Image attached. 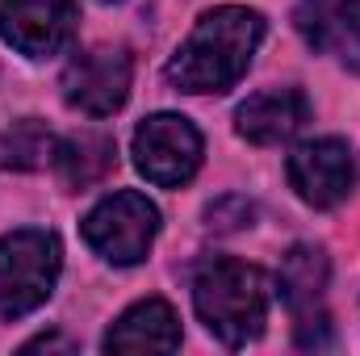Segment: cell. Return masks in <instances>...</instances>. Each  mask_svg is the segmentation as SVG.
Returning a JSON list of instances; mask_svg holds the SVG:
<instances>
[{"instance_id": "obj_8", "label": "cell", "mask_w": 360, "mask_h": 356, "mask_svg": "<svg viewBox=\"0 0 360 356\" xmlns=\"http://www.w3.org/2000/svg\"><path fill=\"white\" fill-rule=\"evenodd\" d=\"M285 172H289L293 193L306 205L331 210L352 193V151L340 139H314V143H302L289 155Z\"/></svg>"}, {"instance_id": "obj_6", "label": "cell", "mask_w": 360, "mask_h": 356, "mask_svg": "<svg viewBox=\"0 0 360 356\" xmlns=\"http://www.w3.org/2000/svg\"><path fill=\"white\" fill-rule=\"evenodd\" d=\"M76 0H0V38L30 59H51L76 38Z\"/></svg>"}, {"instance_id": "obj_11", "label": "cell", "mask_w": 360, "mask_h": 356, "mask_svg": "<svg viewBox=\"0 0 360 356\" xmlns=\"http://www.w3.org/2000/svg\"><path fill=\"white\" fill-rule=\"evenodd\" d=\"M113 164H117V147L101 130H84V134L55 143V172L68 189H89L96 180H105Z\"/></svg>"}, {"instance_id": "obj_14", "label": "cell", "mask_w": 360, "mask_h": 356, "mask_svg": "<svg viewBox=\"0 0 360 356\" xmlns=\"http://www.w3.org/2000/svg\"><path fill=\"white\" fill-rule=\"evenodd\" d=\"M46 160H55V134L38 117H21L0 134V164L13 172H34Z\"/></svg>"}, {"instance_id": "obj_5", "label": "cell", "mask_w": 360, "mask_h": 356, "mask_svg": "<svg viewBox=\"0 0 360 356\" xmlns=\"http://www.w3.org/2000/svg\"><path fill=\"white\" fill-rule=\"evenodd\" d=\"M201 164V134L180 113H155L134 130V168L160 189H180Z\"/></svg>"}, {"instance_id": "obj_2", "label": "cell", "mask_w": 360, "mask_h": 356, "mask_svg": "<svg viewBox=\"0 0 360 356\" xmlns=\"http://www.w3.org/2000/svg\"><path fill=\"white\" fill-rule=\"evenodd\" d=\"M193 306L214 340L226 348H243L264 331L269 319V276L256 265L210 256L193 276Z\"/></svg>"}, {"instance_id": "obj_13", "label": "cell", "mask_w": 360, "mask_h": 356, "mask_svg": "<svg viewBox=\"0 0 360 356\" xmlns=\"http://www.w3.org/2000/svg\"><path fill=\"white\" fill-rule=\"evenodd\" d=\"M360 0H302L297 4V30L306 34L310 46L335 51L352 30H356Z\"/></svg>"}, {"instance_id": "obj_17", "label": "cell", "mask_w": 360, "mask_h": 356, "mask_svg": "<svg viewBox=\"0 0 360 356\" xmlns=\"http://www.w3.org/2000/svg\"><path fill=\"white\" fill-rule=\"evenodd\" d=\"M34 348H72V344L59 340V336H42V340H30V344H25V352H34Z\"/></svg>"}, {"instance_id": "obj_18", "label": "cell", "mask_w": 360, "mask_h": 356, "mask_svg": "<svg viewBox=\"0 0 360 356\" xmlns=\"http://www.w3.org/2000/svg\"><path fill=\"white\" fill-rule=\"evenodd\" d=\"M105 4H113V0H105Z\"/></svg>"}, {"instance_id": "obj_15", "label": "cell", "mask_w": 360, "mask_h": 356, "mask_svg": "<svg viewBox=\"0 0 360 356\" xmlns=\"http://www.w3.org/2000/svg\"><path fill=\"white\" fill-rule=\"evenodd\" d=\"M297 348H331V323L327 314H302L297 323Z\"/></svg>"}, {"instance_id": "obj_7", "label": "cell", "mask_w": 360, "mask_h": 356, "mask_svg": "<svg viewBox=\"0 0 360 356\" xmlns=\"http://www.w3.org/2000/svg\"><path fill=\"white\" fill-rule=\"evenodd\" d=\"M130 55L122 46H96L68 63L63 72V101L89 117H109L130 96Z\"/></svg>"}, {"instance_id": "obj_10", "label": "cell", "mask_w": 360, "mask_h": 356, "mask_svg": "<svg viewBox=\"0 0 360 356\" xmlns=\"http://www.w3.org/2000/svg\"><path fill=\"white\" fill-rule=\"evenodd\" d=\"M180 319L164 298L134 302L105 336V352H176Z\"/></svg>"}, {"instance_id": "obj_12", "label": "cell", "mask_w": 360, "mask_h": 356, "mask_svg": "<svg viewBox=\"0 0 360 356\" xmlns=\"http://www.w3.org/2000/svg\"><path fill=\"white\" fill-rule=\"evenodd\" d=\"M276 285H281V298H285L297 314L314 310L319 298H323V289H327V256H323L319 248H310V243L293 248V252L281 260Z\"/></svg>"}, {"instance_id": "obj_3", "label": "cell", "mask_w": 360, "mask_h": 356, "mask_svg": "<svg viewBox=\"0 0 360 356\" xmlns=\"http://www.w3.org/2000/svg\"><path fill=\"white\" fill-rule=\"evenodd\" d=\"M63 268V248L51 231L21 227L0 239V314L21 319L38 310Z\"/></svg>"}, {"instance_id": "obj_1", "label": "cell", "mask_w": 360, "mask_h": 356, "mask_svg": "<svg viewBox=\"0 0 360 356\" xmlns=\"http://www.w3.org/2000/svg\"><path fill=\"white\" fill-rule=\"evenodd\" d=\"M260 38H264V17L256 8L243 4L210 8L168 59L164 76L176 92H226L252 68Z\"/></svg>"}, {"instance_id": "obj_4", "label": "cell", "mask_w": 360, "mask_h": 356, "mask_svg": "<svg viewBox=\"0 0 360 356\" xmlns=\"http://www.w3.org/2000/svg\"><path fill=\"white\" fill-rule=\"evenodd\" d=\"M80 231H84V243L96 256H105L109 265H139L155 243L160 210L143 193L122 189V193H109L105 201L92 205Z\"/></svg>"}, {"instance_id": "obj_16", "label": "cell", "mask_w": 360, "mask_h": 356, "mask_svg": "<svg viewBox=\"0 0 360 356\" xmlns=\"http://www.w3.org/2000/svg\"><path fill=\"white\" fill-rule=\"evenodd\" d=\"M335 51L344 55V63H352V68L360 72V25L348 34V38H344V42H340V46H335Z\"/></svg>"}, {"instance_id": "obj_9", "label": "cell", "mask_w": 360, "mask_h": 356, "mask_svg": "<svg viewBox=\"0 0 360 356\" xmlns=\"http://www.w3.org/2000/svg\"><path fill=\"white\" fill-rule=\"evenodd\" d=\"M306 117H310V101L297 89H264L235 109L239 134L256 147H272V143L293 139L306 126Z\"/></svg>"}]
</instances>
